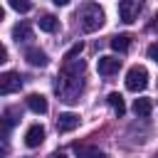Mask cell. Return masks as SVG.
<instances>
[{
  "label": "cell",
  "instance_id": "obj_15",
  "mask_svg": "<svg viewBox=\"0 0 158 158\" xmlns=\"http://www.w3.org/2000/svg\"><path fill=\"white\" fill-rule=\"evenodd\" d=\"M84 67H86V64H84L81 59H69V62H64L62 72H67V74H74V77H81Z\"/></svg>",
  "mask_w": 158,
  "mask_h": 158
},
{
  "label": "cell",
  "instance_id": "obj_11",
  "mask_svg": "<svg viewBox=\"0 0 158 158\" xmlns=\"http://www.w3.org/2000/svg\"><path fill=\"white\" fill-rule=\"evenodd\" d=\"M151 111H153V104H151V99L141 96V99H136V101H133V114H136V116L146 118V116H151Z\"/></svg>",
  "mask_w": 158,
  "mask_h": 158
},
{
  "label": "cell",
  "instance_id": "obj_23",
  "mask_svg": "<svg viewBox=\"0 0 158 158\" xmlns=\"http://www.w3.org/2000/svg\"><path fill=\"white\" fill-rule=\"evenodd\" d=\"M52 158H67V156H64V153H54Z\"/></svg>",
  "mask_w": 158,
  "mask_h": 158
},
{
  "label": "cell",
  "instance_id": "obj_13",
  "mask_svg": "<svg viewBox=\"0 0 158 158\" xmlns=\"http://www.w3.org/2000/svg\"><path fill=\"white\" fill-rule=\"evenodd\" d=\"M106 101L111 104V109L116 111V116H123V114H126V104H123V96H121L118 91H111V94L106 96Z\"/></svg>",
  "mask_w": 158,
  "mask_h": 158
},
{
  "label": "cell",
  "instance_id": "obj_17",
  "mask_svg": "<svg viewBox=\"0 0 158 158\" xmlns=\"http://www.w3.org/2000/svg\"><path fill=\"white\" fill-rule=\"evenodd\" d=\"M7 2H10V7L17 10V12H30V10H32V2H30V0H7Z\"/></svg>",
  "mask_w": 158,
  "mask_h": 158
},
{
  "label": "cell",
  "instance_id": "obj_6",
  "mask_svg": "<svg viewBox=\"0 0 158 158\" xmlns=\"http://www.w3.org/2000/svg\"><path fill=\"white\" fill-rule=\"evenodd\" d=\"M96 69H99V74H101V77H111V74H116V72L121 69V59H118V57H111V54L99 57Z\"/></svg>",
  "mask_w": 158,
  "mask_h": 158
},
{
  "label": "cell",
  "instance_id": "obj_1",
  "mask_svg": "<svg viewBox=\"0 0 158 158\" xmlns=\"http://www.w3.org/2000/svg\"><path fill=\"white\" fill-rule=\"evenodd\" d=\"M81 86H84V81L79 77H74V74H67V72H59V77L54 81V91L59 94V101H64V104L79 101Z\"/></svg>",
  "mask_w": 158,
  "mask_h": 158
},
{
  "label": "cell",
  "instance_id": "obj_3",
  "mask_svg": "<svg viewBox=\"0 0 158 158\" xmlns=\"http://www.w3.org/2000/svg\"><path fill=\"white\" fill-rule=\"evenodd\" d=\"M146 86H148V69L141 67V64L131 67L128 74H126V89L133 91V94H138V91H143Z\"/></svg>",
  "mask_w": 158,
  "mask_h": 158
},
{
  "label": "cell",
  "instance_id": "obj_19",
  "mask_svg": "<svg viewBox=\"0 0 158 158\" xmlns=\"http://www.w3.org/2000/svg\"><path fill=\"white\" fill-rule=\"evenodd\" d=\"M148 59H153V62H158V42H153V44L148 47Z\"/></svg>",
  "mask_w": 158,
  "mask_h": 158
},
{
  "label": "cell",
  "instance_id": "obj_5",
  "mask_svg": "<svg viewBox=\"0 0 158 158\" xmlns=\"http://www.w3.org/2000/svg\"><path fill=\"white\" fill-rule=\"evenodd\" d=\"M20 86H22V77H20L17 72H5V74L0 77V94H2V96L20 91Z\"/></svg>",
  "mask_w": 158,
  "mask_h": 158
},
{
  "label": "cell",
  "instance_id": "obj_2",
  "mask_svg": "<svg viewBox=\"0 0 158 158\" xmlns=\"http://www.w3.org/2000/svg\"><path fill=\"white\" fill-rule=\"evenodd\" d=\"M77 20H79V27H81L84 32H96V30L104 27L106 15H104V10H101L96 2H84V5L77 10Z\"/></svg>",
  "mask_w": 158,
  "mask_h": 158
},
{
  "label": "cell",
  "instance_id": "obj_22",
  "mask_svg": "<svg viewBox=\"0 0 158 158\" xmlns=\"http://www.w3.org/2000/svg\"><path fill=\"white\" fill-rule=\"evenodd\" d=\"M52 2H54V5H67L69 0H52Z\"/></svg>",
  "mask_w": 158,
  "mask_h": 158
},
{
  "label": "cell",
  "instance_id": "obj_10",
  "mask_svg": "<svg viewBox=\"0 0 158 158\" xmlns=\"http://www.w3.org/2000/svg\"><path fill=\"white\" fill-rule=\"evenodd\" d=\"M27 109L30 111H35V114H47V99L42 96V94H30L27 96Z\"/></svg>",
  "mask_w": 158,
  "mask_h": 158
},
{
  "label": "cell",
  "instance_id": "obj_7",
  "mask_svg": "<svg viewBox=\"0 0 158 158\" xmlns=\"http://www.w3.org/2000/svg\"><path fill=\"white\" fill-rule=\"evenodd\" d=\"M79 114H72V111H64V114H59L57 116V131L59 133H69V131H74L77 126H79Z\"/></svg>",
  "mask_w": 158,
  "mask_h": 158
},
{
  "label": "cell",
  "instance_id": "obj_24",
  "mask_svg": "<svg viewBox=\"0 0 158 158\" xmlns=\"http://www.w3.org/2000/svg\"><path fill=\"white\" fill-rule=\"evenodd\" d=\"M153 158H158V153H156V156H153Z\"/></svg>",
  "mask_w": 158,
  "mask_h": 158
},
{
  "label": "cell",
  "instance_id": "obj_20",
  "mask_svg": "<svg viewBox=\"0 0 158 158\" xmlns=\"http://www.w3.org/2000/svg\"><path fill=\"white\" fill-rule=\"evenodd\" d=\"M5 59H7V49H5V47H0V62H5Z\"/></svg>",
  "mask_w": 158,
  "mask_h": 158
},
{
  "label": "cell",
  "instance_id": "obj_4",
  "mask_svg": "<svg viewBox=\"0 0 158 158\" xmlns=\"http://www.w3.org/2000/svg\"><path fill=\"white\" fill-rule=\"evenodd\" d=\"M143 0H118V17L123 22H136L138 15L143 12Z\"/></svg>",
  "mask_w": 158,
  "mask_h": 158
},
{
  "label": "cell",
  "instance_id": "obj_18",
  "mask_svg": "<svg viewBox=\"0 0 158 158\" xmlns=\"http://www.w3.org/2000/svg\"><path fill=\"white\" fill-rule=\"evenodd\" d=\"M81 49H84V44L81 42H77V44H72L67 52H64V62H69V59H74V57H79L81 54Z\"/></svg>",
  "mask_w": 158,
  "mask_h": 158
},
{
  "label": "cell",
  "instance_id": "obj_14",
  "mask_svg": "<svg viewBox=\"0 0 158 158\" xmlns=\"http://www.w3.org/2000/svg\"><path fill=\"white\" fill-rule=\"evenodd\" d=\"M109 44H111V49H114V52H126V49H128V44H131V35H114Z\"/></svg>",
  "mask_w": 158,
  "mask_h": 158
},
{
  "label": "cell",
  "instance_id": "obj_9",
  "mask_svg": "<svg viewBox=\"0 0 158 158\" xmlns=\"http://www.w3.org/2000/svg\"><path fill=\"white\" fill-rule=\"evenodd\" d=\"M25 59H27L30 67H47V54H44L40 47H30V49L25 52Z\"/></svg>",
  "mask_w": 158,
  "mask_h": 158
},
{
  "label": "cell",
  "instance_id": "obj_12",
  "mask_svg": "<svg viewBox=\"0 0 158 158\" xmlns=\"http://www.w3.org/2000/svg\"><path fill=\"white\" fill-rule=\"evenodd\" d=\"M12 40H15V42H30V40H32L30 25H25V22L15 25V27H12Z\"/></svg>",
  "mask_w": 158,
  "mask_h": 158
},
{
  "label": "cell",
  "instance_id": "obj_21",
  "mask_svg": "<svg viewBox=\"0 0 158 158\" xmlns=\"http://www.w3.org/2000/svg\"><path fill=\"white\" fill-rule=\"evenodd\" d=\"M151 30H158V15L153 17V22H151Z\"/></svg>",
  "mask_w": 158,
  "mask_h": 158
},
{
  "label": "cell",
  "instance_id": "obj_8",
  "mask_svg": "<svg viewBox=\"0 0 158 158\" xmlns=\"http://www.w3.org/2000/svg\"><path fill=\"white\" fill-rule=\"evenodd\" d=\"M42 141H44V126H40V123L30 126L27 133H25V146L27 148H37Z\"/></svg>",
  "mask_w": 158,
  "mask_h": 158
},
{
  "label": "cell",
  "instance_id": "obj_16",
  "mask_svg": "<svg viewBox=\"0 0 158 158\" xmlns=\"http://www.w3.org/2000/svg\"><path fill=\"white\" fill-rule=\"evenodd\" d=\"M37 25H40V30H42V32H54L59 22H57V17H54V15H42V17L37 20Z\"/></svg>",
  "mask_w": 158,
  "mask_h": 158
}]
</instances>
